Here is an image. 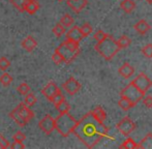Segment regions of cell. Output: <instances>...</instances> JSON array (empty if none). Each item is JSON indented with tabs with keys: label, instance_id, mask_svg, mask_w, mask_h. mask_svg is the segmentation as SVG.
<instances>
[{
	"label": "cell",
	"instance_id": "cell-1",
	"mask_svg": "<svg viewBox=\"0 0 152 149\" xmlns=\"http://www.w3.org/2000/svg\"><path fill=\"white\" fill-rule=\"evenodd\" d=\"M108 127L104 122L98 121L92 115L91 112H88L84 117L77 121L72 134L84 144L86 147L93 148L99 143L108 135Z\"/></svg>",
	"mask_w": 152,
	"mask_h": 149
},
{
	"label": "cell",
	"instance_id": "cell-2",
	"mask_svg": "<svg viewBox=\"0 0 152 149\" xmlns=\"http://www.w3.org/2000/svg\"><path fill=\"white\" fill-rule=\"evenodd\" d=\"M94 49L106 60H111L119 52V50H120L118 44H117V40L112 35H109V34L102 42H98L95 45Z\"/></svg>",
	"mask_w": 152,
	"mask_h": 149
},
{
	"label": "cell",
	"instance_id": "cell-3",
	"mask_svg": "<svg viewBox=\"0 0 152 149\" xmlns=\"http://www.w3.org/2000/svg\"><path fill=\"white\" fill-rule=\"evenodd\" d=\"M55 51H57L61 55L63 62L70 63L80 54V46H79V42L65 39L59 45V47L55 49Z\"/></svg>",
	"mask_w": 152,
	"mask_h": 149
},
{
	"label": "cell",
	"instance_id": "cell-4",
	"mask_svg": "<svg viewBox=\"0 0 152 149\" xmlns=\"http://www.w3.org/2000/svg\"><path fill=\"white\" fill-rule=\"evenodd\" d=\"M76 124L77 120L68 113L60 114L55 119V129L64 138L68 137L70 134H72Z\"/></svg>",
	"mask_w": 152,
	"mask_h": 149
},
{
	"label": "cell",
	"instance_id": "cell-5",
	"mask_svg": "<svg viewBox=\"0 0 152 149\" xmlns=\"http://www.w3.org/2000/svg\"><path fill=\"white\" fill-rule=\"evenodd\" d=\"M145 93L142 92L138 87H136L132 82H130L126 87H124L120 92V96L126 97L127 99H129L130 102L137 105L140 101H142V99L144 97Z\"/></svg>",
	"mask_w": 152,
	"mask_h": 149
},
{
	"label": "cell",
	"instance_id": "cell-6",
	"mask_svg": "<svg viewBox=\"0 0 152 149\" xmlns=\"http://www.w3.org/2000/svg\"><path fill=\"white\" fill-rule=\"evenodd\" d=\"M136 129V124L134 122L129 118V117H124L120 122L117 123V129L119 131V133H121L123 136H129L132 131Z\"/></svg>",
	"mask_w": 152,
	"mask_h": 149
},
{
	"label": "cell",
	"instance_id": "cell-7",
	"mask_svg": "<svg viewBox=\"0 0 152 149\" xmlns=\"http://www.w3.org/2000/svg\"><path fill=\"white\" fill-rule=\"evenodd\" d=\"M132 82L134 86L138 87V88L144 93H146V91H148V89L152 86V81L144 73L139 74L138 76L134 78V80L132 81Z\"/></svg>",
	"mask_w": 152,
	"mask_h": 149
},
{
	"label": "cell",
	"instance_id": "cell-8",
	"mask_svg": "<svg viewBox=\"0 0 152 149\" xmlns=\"http://www.w3.org/2000/svg\"><path fill=\"white\" fill-rule=\"evenodd\" d=\"M38 126L46 135H50L55 129V119L51 115H46L38 122Z\"/></svg>",
	"mask_w": 152,
	"mask_h": 149
},
{
	"label": "cell",
	"instance_id": "cell-9",
	"mask_svg": "<svg viewBox=\"0 0 152 149\" xmlns=\"http://www.w3.org/2000/svg\"><path fill=\"white\" fill-rule=\"evenodd\" d=\"M62 87H63V89L69 95H75L77 92L80 91L82 85H81L80 82H79L78 80H76L74 77H70L69 79H67V80L62 84Z\"/></svg>",
	"mask_w": 152,
	"mask_h": 149
},
{
	"label": "cell",
	"instance_id": "cell-10",
	"mask_svg": "<svg viewBox=\"0 0 152 149\" xmlns=\"http://www.w3.org/2000/svg\"><path fill=\"white\" fill-rule=\"evenodd\" d=\"M16 109L18 110L19 114H20L21 116L23 117V119H24V120L26 121L27 123H28L29 121H30L31 119L34 117V113H33V111H32V110L28 107V106L25 105L24 103L19 104V106L16 108Z\"/></svg>",
	"mask_w": 152,
	"mask_h": 149
},
{
	"label": "cell",
	"instance_id": "cell-11",
	"mask_svg": "<svg viewBox=\"0 0 152 149\" xmlns=\"http://www.w3.org/2000/svg\"><path fill=\"white\" fill-rule=\"evenodd\" d=\"M58 91H60V89H59V87L57 86L54 82L48 83V84L42 89V93L45 95V97H47V99H49V101H51V99H52Z\"/></svg>",
	"mask_w": 152,
	"mask_h": 149
},
{
	"label": "cell",
	"instance_id": "cell-12",
	"mask_svg": "<svg viewBox=\"0 0 152 149\" xmlns=\"http://www.w3.org/2000/svg\"><path fill=\"white\" fill-rule=\"evenodd\" d=\"M66 4L76 14H79L86 7V5L88 4V1L87 0H66Z\"/></svg>",
	"mask_w": 152,
	"mask_h": 149
},
{
	"label": "cell",
	"instance_id": "cell-13",
	"mask_svg": "<svg viewBox=\"0 0 152 149\" xmlns=\"http://www.w3.org/2000/svg\"><path fill=\"white\" fill-rule=\"evenodd\" d=\"M66 39L72 40V42H80L83 39V34L80 30V27L78 26H74L67 33L65 34Z\"/></svg>",
	"mask_w": 152,
	"mask_h": 149
},
{
	"label": "cell",
	"instance_id": "cell-14",
	"mask_svg": "<svg viewBox=\"0 0 152 149\" xmlns=\"http://www.w3.org/2000/svg\"><path fill=\"white\" fill-rule=\"evenodd\" d=\"M118 73L122 77V78L128 79V78H130V77L132 76V74H134V69L132 66V65L129 64V63L126 62V63H123V64H122L121 66L119 67Z\"/></svg>",
	"mask_w": 152,
	"mask_h": 149
},
{
	"label": "cell",
	"instance_id": "cell-15",
	"mask_svg": "<svg viewBox=\"0 0 152 149\" xmlns=\"http://www.w3.org/2000/svg\"><path fill=\"white\" fill-rule=\"evenodd\" d=\"M37 47V42L34 39L33 37L28 35L26 38H24L22 42V48L26 50L27 52H32L34 49Z\"/></svg>",
	"mask_w": 152,
	"mask_h": 149
},
{
	"label": "cell",
	"instance_id": "cell-16",
	"mask_svg": "<svg viewBox=\"0 0 152 149\" xmlns=\"http://www.w3.org/2000/svg\"><path fill=\"white\" fill-rule=\"evenodd\" d=\"M10 117L17 123V124L19 125V126H21V127H24L25 125L27 124V122L24 120V119H23V117L19 114L18 110H17L16 108H15V109L10 113Z\"/></svg>",
	"mask_w": 152,
	"mask_h": 149
},
{
	"label": "cell",
	"instance_id": "cell-17",
	"mask_svg": "<svg viewBox=\"0 0 152 149\" xmlns=\"http://www.w3.org/2000/svg\"><path fill=\"white\" fill-rule=\"evenodd\" d=\"M134 29H136L137 32H139L140 34H145V33L150 30V25L145 20H141L134 25Z\"/></svg>",
	"mask_w": 152,
	"mask_h": 149
},
{
	"label": "cell",
	"instance_id": "cell-18",
	"mask_svg": "<svg viewBox=\"0 0 152 149\" xmlns=\"http://www.w3.org/2000/svg\"><path fill=\"white\" fill-rule=\"evenodd\" d=\"M90 112L92 113V115H93V116L95 117L98 121H100V122H104V120H106V118H107V113L102 107L97 106V107H95Z\"/></svg>",
	"mask_w": 152,
	"mask_h": 149
},
{
	"label": "cell",
	"instance_id": "cell-19",
	"mask_svg": "<svg viewBox=\"0 0 152 149\" xmlns=\"http://www.w3.org/2000/svg\"><path fill=\"white\" fill-rule=\"evenodd\" d=\"M39 9V3L37 0H29L28 3L25 6V12H28L29 15H34Z\"/></svg>",
	"mask_w": 152,
	"mask_h": 149
},
{
	"label": "cell",
	"instance_id": "cell-20",
	"mask_svg": "<svg viewBox=\"0 0 152 149\" xmlns=\"http://www.w3.org/2000/svg\"><path fill=\"white\" fill-rule=\"evenodd\" d=\"M139 148L143 149H152V134L148 133L142 141L139 143Z\"/></svg>",
	"mask_w": 152,
	"mask_h": 149
},
{
	"label": "cell",
	"instance_id": "cell-21",
	"mask_svg": "<svg viewBox=\"0 0 152 149\" xmlns=\"http://www.w3.org/2000/svg\"><path fill=\"white\" fill-rule=\"evenodd\" d=\"M118 106L121 108L122 110H124V111H128V110L132 109V108L134 107L136 105H134L132 102H130L129 99H126V97L121 96L120 99L118 101Z\"/></svg>",
	"mask_w": 152,
	"mask_h": 149
},
{
	"label": "cell",
	"instance_id": "cell-22",
	"mask_svg": "<svg viewBox=\"0 0 152 149\" xmlns=\"http://www.w3.org/2000/svg\"><path fill=\"white\" fill-rule=\"evenodd\" d=\"M120 7L125 12L129 14V12H132V10L134 9V7H136V3H134L132 0H123L120 4Z\"/></svg>",
	"mask_w": 152,
	"mask_h": 149
},
{
	"label": "cell",
	"instance_id": "cell-23",
	"mask_svg": "<svg viewBox=\"0 0 152 149\" xmlns=\"http://www.w3.org/2000/svg\"><path fill=\"white\" fill-rule=\"evenodd\" d=\"M119 148H123V149H134V148H139V144L136 143L132 139L130 138H127L125 139L122 144L119 145Z\"/></svg>",
	"mask_w": 152,
	"mask_h": 149
},
{
	"label": "cell",
	"instance_id": "cell-24",
	"mask_svg": "<svg viewBox=\"0 0 152 149\" xmlns=\"http://www.w3.org/2000/svg\"><path fill=\"white\" fill-rule=\"evenodd\" d=\"M29 0H10V2L19 10L20 12H25V6L28 3Z\"/></svg>",
	"mask_w": 152,
	"mask_h": 149
},
{
	"label": "cell",
	"instance_id": "cell-25",
	"mask_svg": "<svg viewBox=\"0 0 152 149\" xmlns=\"http://www.w3.org/2000/svg\"><path fill=\"white\" fill-rule=\"evenodd\" d=\"M12 81H14V79H12V77L8 73H3L0 76V83H1L4 87L10 86L12 83Z\"/></svg>",
	"mask_w": 152,
	"mask_h": 149
},
{
	"label": "cell",
	"instance_id": "cell-26",
	"mask_svg": "<svg viewBox=\"0 0 152 149\" xmlns=\"http://www.w3.org/2000/svg\"><path fill=\"white\" fill-rule=\"evenodd\" d=\"M56 109H57V111L59 112V114H63V113L69 112L70 106H69V104L64 99V101H62L60 104H58V105L56 106Z\"/></svg>",
	"mask_w": 152,
	"mask_h": 149
},
{
	"label": "cell",
	"instance_id": "cell-27",
	"mask_svg": "<svg viewBox=\"0 0 152 149\" xmlns=\"http://www.w3.org/2000/svg\"><path fill=\"white\" fill-rule=\"evenodd\" d=\"M36 102H37V99H36V96L33 94V93L28 92L26 95H25L24 104L26 106H28V107H32V106H34L36 104Z\"/></svg>",
	"mask_w": 152,
	"mask_h": 149
},
{
	"label": "cell",
	"instance_id": "cell-28",
	"mask_svg": "<svg viewBox=\"0 0 152 149\" xmlns=\"http://www.w3.org/2000/svg\"><path fill=\"white\" fill-rule=\"evenodd\" d=\"M60 24L63 25L65 28L66 27H70L72 24H74V18L68 14L63 15V17H62L61 20H60Z\"/></svg>",
	"mask_w": 152,
	"mask_h": 149
},
{
	"label": "cell",
	"instance_id": "cell-29",
	"mask_svg": "<svg viewBox=\"0 0 152 149\" xmlns=\"http://www.w3.org/2000/svg\"><path fill=\"white\" fill-rule=\"evenodd\" d=\"M52 32L54 33L56 37H60L65 33V27H64L63 25H61L60 23H58V24H56L54 27H53Z\"/></svg>",
	"mask_w": 152,
	"mask_h": 149
},
{
	"label": "cell",
	"instance_id": "cell-30",
	"mask_svg": "<svg viewBox=\"0 0 152 149\" xmlns=\"http://www.w3.org/2000/svg\"><path fill=\"white\" fill-rule=\"evenodd\" d=\"M117 44H118L120 49H125L132 44V40H130V38H128L126 37V35H122V37L117 40Z\"/></svg>",
	"mask_w": 152,
	"mask_h": 149
},
{
	"label": "cell",
	"instance_id": "cell-31",
	"mask_svg": "<svg viewBox=\"0 0 152 149\" xmlns=\"http://www.w3.org/2000/svg\"><path fill=\"white\" fill-rule=\"evenodd\" d=\"M17 91L20 93L21 95H26L28 92H30V87L26 83H21L18 87H17Z\"/></svg>",
	"mask_w": 152,
	"mask_h": 149
},
{
	"label": "cell",
	"instance_id": "cell-32",
	"mask_svg": "<svg viewBox=\"0 0 152 149\" xmlns=\"http://www.w3.org/2000/svg\"><path fill=\"white\" fill-rule=\"evenodd\" d=\"M80 30L83 34V37H86L92 33V26L90 24H88V23H85V24H83L80 27Z\"/></svg>",
	"mask_w": 152,
	"mask_h": 149
},
{
	"label": "cell",
	"instance_id": "cell-33",
	"mask_svg": "<svg viewBox=\"0 0 152 149\" xmlns=\"http://www.w3.org/2000/svg\"><path fill=\"white\" fill-rule=\"evenodd\" d=\"M10 66V61L6 57H0V71L6 72Z\"/></svg>",
	"mask_w": 152,
	"mask_h": 149
},
{
	"label": "cell",
	"instance_id": "cell-34",
	"mask_svg": "<svg viewBox=\"0 0 152 149\" xmlns=\"http://www.w3.org/2000/svg\"><path fill=\"white\" fill-rule=\"evenodd\" d=\"M64 99H64V95L62 94V92H61V90H60V91H58V92H57L56 94H55L54 96L52 97V99H51L50 102H52V103L54 104L55 107H56L58 104H60L62 101H64Z\"/></svg>",
	"mask_w": 152,
	"mask_h": 149
},
{
	"label": "cell",
	"instance_id": "cell-35",
	"mask_svg": "<svg viewBox=\"0 0 152 149\" xmlns=\"http://www.w3.org/2000/svg\"><path fill=\"white\" fill-rule=\"evenodd\" d=\"M142 53L145 57L147 58H152V44H148L143 47Z\"/></svg>",
	"mask_w": 152,
	"mask_h": 149
},
{
	"label": "cell",
	"instance_id": "cell-36",
	"mask_svg": "<svg viewBox=\"0 0 152 149\" xmlns=\"http://www.w3.org/2000/svg\"><path fill=\"white\" fill-rule=\"evenodd\" d=\"M12 139H14V141H17V142H24L25 140H26V136L21 131H18L12 136Z\"/></svg>",
	"mask_w": 152,
	"mask_h": 149
},
{
	"label": "cell",
	"instance_id": "cell-37",
	"mask_svg": "<svg viewBox=\"0 0 152 149\" xmlns=\"http://www.w3.org/2000/svg\"><path fill=\"white\" fill-rule=\"evenodd\" d=\"M52 60H53V62H54L55 64H61V63H63V59H62L61 55L59 54L57 51H55V52L53 53Z\"/></svg>",
	"mask_w": 152,
	"mask_h": 149
},
{
	"label": "cell",
	"instance_id": "cell-38",
	"mask_svg": "<svg viewBox=\"0 0 152 149\" xmlns=\"http://www.w3.org/2000/svg\"><path fill=\"white\" fill-rule=\"evenodd\" d=\"M107 33H104V31H102V30H98V31H96L95 32V34L93 35V37H94V39L96 40V42H102V39H104V38L107 37Z\"/></svg>",
	"mask_w": 152,
	"mask_h": 149
},
{
	"label": "cell",
	"instance_id": "cell-39",
	"mask_svg": "<svg viewBox=\"0 0 152 149\" xmlns=\"http://www.w3.org/2000/svg\"><path fill=\"white\" fill-rule=\"evenodd\" d=\"M10 144L3 136L0 134V149H6V148H10Z\"/></svg>",
	"mask_w": 152,
	"mask_h": 149
},
{
	"label": "cell",
	"instance_id": "cell-40",
	"mask_svg": "<svg viewBox=\"0 0 152 149\" xmlns=\"http://www.w3.org/2000/svg\"><path fill=\"white\" fill-rule=\"evenodd\" d=\"M143 103H144V105L146 106L147 108H152V96L151 95H147V96H144L143 97Z\"/></svg>",
	"mask_w": 152,
	"mask_h": 149
},
{
	"label": "cell",
	"instance_id": "cell-41",
	"mask_svg": "<svg viewBox=\"0 0 152 149\" xmlns=\"http://www.w3.org/2000/svg\"><path fill=\"white\" fill-rule=\"evenodd\" d=\"M10 148L12 149H24L25 148V145L23 144V142H12V144H10Z\"/></svg>",
	"mask_w": 152,
	"mask_h": 149
},
{
	"label": "cell",
	"instance_id": "cell-42",
	"mask_svg": "<svg viewBox=\"0 0 152 149\" xmlns=\"http://www.w3.org/2000/svg\"><path fill=\"white\" fill-rule=\"evenodd\" d=\"M147 2H148V3H152V0H146Z\"/></svg>",
	"mask_w": 152,
	"mask_h": 149
},
{
	"label": "cell",
	"instance_id": "cell-43",
	"mask_svg": "<svg viewBox=\"0 0 152 149\" xmlns=\"http://www.w3.org/2000/svg\"><path fill=\"white\" fill-rule=\"evenodd\" d=\"M57 1H59V2H62V1H63V0H57Z\"/></svg>",
	"mask_w": 152,
	"mask_h": 149
}]
</instances>
